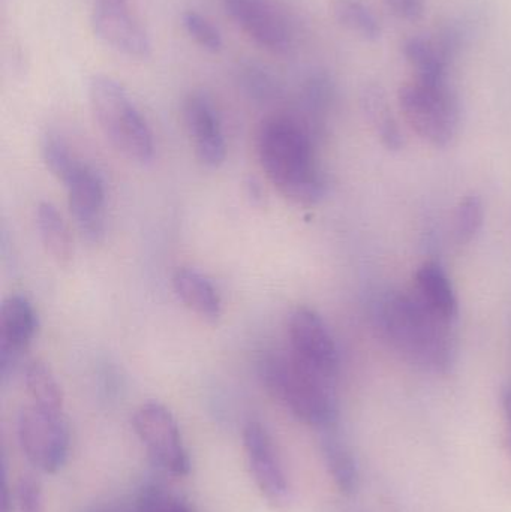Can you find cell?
Masks as SVG:
<instances>
[{"label": "cell", "mask_w": 511, "mask_h": 512, "mask_svg": "<svg viewBox=\"0 0 511 512\" xmlns=\"http://www.w3.org/2000/svg\"><path fill=\"white\" fill-rule=\"evenodd\" d=\"M17 505L20 512H44L41 484L33 477H21L17 484Z\"/></svg>", "instance_id": "obj_29"}, {"label": "cell", "mask_w": 511, "mask_h": 512, "mask_svg": "<svg viewBox=\"0 0 511 512\" xmlns=\"http://www.w3.org/2000/svg\"><path fill=\"white\" fill-rule=\"evenodd\" d=\"M96 38L111 50L129 59L146 60L152 56V41L126 2L96 3L92 12Z\"/></svg>", "instance_id": "obj_11"}, {"label": "cell", "mask_w": 511, "mask_h": 512, "mask_svg": "<svg viewBox=\"0 0 511 512\" xmlns=\"http://www.w3.org/2000/svg\"><path fill=\"white\" fill-rule=\"evenodd\" d=\"M228 17L255 44L273 54H285L293 45V32L284 12L273 0H222Z\"/></svg>", "instance_id": "obj_10"}, {"label": "cell", "mask_w": 511, "mask_h": 512, "mask_svg": "<svg viewBox=\"0 0 511 512\" xmlns=\"http://www.w3.org/2000/svg\"><path fill=\"white\" fill-rule=\"evenodd\" d=\"M183 120L194 143L198 161L207 168H219L227 156L221 117L206 93L194 92L183 102Z\"/></svg>", "instance_id": "obj_13"}, {"label": "cell", "mask_w": 511, "mask_h": 512, "mask_svg": "<svg viewBox=\"0 0 511 512\" xmlns=\"http://www.w3.org/2000/svg\"><path fill=\"white\" fill-rule=\"evenodd\" d=\"M24 385L32 399V405L53 414H63V394L50 367L35 360L23 369Z\"/></svg>", "instance_id": "obj_21"}, {"label": "cell", "mask_w": 511, "mask_h": 512, "mask_svg": "<svg viewBox=\"0 0 511 512\" xmlns=\"http://www.w3.org/2000/svg\"><path fill=\"white\" fill-rule=\"evenodd\" d=\"M135 433L158 468L174 477L191 471V459L173 412L158 402H147L132 418Z\"/></svg>", "instance_id": "obj_6"}, {"label": "cell", "mask_w": 511, "mask_h": 512, "mask_svg": "<svg viewBox=\"0 0 511 512\" xmlns=\"http://www.w3.org/2000/svg\"><path fill=\"white\" fill-rule=\"evenodd\" d=\"M398 101L405 122L426 143L444 147L458 134L461 107L447 81L405 83L399 89Z\"/></svg>", "instance_id": "obj_5"}, {"label": "cell", "mask_w": 511, "mask_h": 512, "mask_svg": "<svg viewBox=\"0 0 511 512\" xmlns=\"http://www.w3.org/2000/svg\"><path fill=\"white\" fill-rule=\"evenodd\" d=\"M260 378L273 399L297 420L320 430L335 427V379L303 366L293 355H270L260 363Z\"/></svg>", "instance_id": "obj_3"}, {"label": "cell", "mask_w": 511, "mask_h": 512, "mask_svg": "<svg viewBox=\"0 0 511 512\" xmlns=\"http://www.w3.org/2000/svg\"><path fill=\"white\" fill-rule=\"evenodd\" d=\"M96 3H119L126 2V0H95Z\"/></svg>", "instance_id": "obj_32"}, {"label": "cell", "mask_w": 511, "mask_h": 512, "mask_svg": "<svg viewBox=\"0 0 511 512\" xmlns=\"http://www.w3.org/2000/svg\"><path fill=\"white\" fill-rule=\"evenodd\" d=\"M312 135L302 120L285 114L264 120L258 131V158L264 173L285 198L297 204H317L326 195V177L315 159Z\"/></svg>", "instance_id": "obj_1"}, {"label": "cell", "mask_w": 511, "mask_h": 512, "mask_svg": "<svg viewBox=\"0 0 511 512\" xmlns=\"http://www.w3.org/2000/svg\"><path fill=\"white\" fill-rule=\"evenodd\" d=\"M333 96H335V89H333L332 80L324 72L309 75L303 83L300 90V104H302L305 119L300 120L308 126L312 134L315 126H318L332 107Z\"/></svg>", "instance_id": "obj_23"}, {"label": "cell", "mask_w": 511, "mask_h": 512, "mask_svg": "<svg viewBox=\"0 0 511 512\" xmlns=\"http://www.w3.org/2000/svg\"><path fill=\"white\" fill-rule=\"evenodd\" d=\"M290 354L303 366L335 379L339 370V354L332 331L315 310L297 307L287 325Z\"/></svg>", "instance_id": "obj_8"}, {"label": "cell", "mask_w": 511, "mask_h": 512, "mask_svg": "<svg viewBox=\"0 0 511 512\" xmlns=\"http://www.w3.org/2000/svg\"><path fill=\"white\" fill-rule=\"evenodd\" d=\"M69 209L81 236L90 243L105 236V188L101 176L83 164L66 183Z\"/></svg>", "instance_id": "obj_14"}, {"label": "cell", "mask_w": 511, "mask_h": 512, "mask_svg": "<svg viewBox=\"0 0 511 512\" xmlns=\"http://www.w3.org/2000/svg\"><path fill=\"white\" fill-rule=\"evenodd\" d=\"M237 81L245 90L246 95L258 102H272L281 96V84L275 75L270 74L264 66L255 62L239 63L237 68Z\"/></svg>", "instance_id": "obj_24"}, {"label": "cell", "mask_w": 511, "mask_h": 512, "mask_svg": "<svg viewBox=\"0 0 511 512\" xmlns=\"http://www.w3.org/2000/svg\"><path fill=\"white\" fill-rule=\"evenodd\" d=\"M93 512H111V511L98 510V511H93Z\"/></svg>", "instance_id": "obj_33"}, {"label": "cell", "mask_w": 511, "mask_h": 512, "mask_svg": "<svg viewBox=\"0 0 511 512\" xmlns=\"http://www.w3.org/2000/svg\"><path fill=\"white\" fill-rule=\"evenodd\" d=\"M453 42L440 36L416 35L408 38L402 47L405 60L414 72V80L425 83H444L447 81Z\"/></svg>", "instance_id": "obj_15"}, {"label": "cell", "mask_w": 511, "mask_h": 512, "mask_svg": "<svg viewBox=\"0 0 511 512\" xmlns=\"http://www.w3.org/2000/svg\"><path fill=\"white\" fill-rule=\"evenodd\" d=\"M414 295L435 316L452 324L458 316V298L452 280L440 262L428 261L416 273Z\"/></svg>", "instance_id": "obj_16"}, {"label": "cell", "mask_w": 511, "mask_h": 512, "mask_svg": "<svg viewBox=\"0 0 511 512\" xmlns=\"http://www.w3.org/2000/svg\"><path fill=\"white\" fill-rule=\"evenodd\" d=\"M503 409L504 415H506L507 424H509L511 436V384L507 385L503 391Z\"/></svg>", "instance_id": "obj_31"}, {"label": "cell", "mask_w": 511, "mask_h": 512, "mask_svg": "<svg viewBox=\"0 0 511 512\" xmlns=\"http://www.w3.org/2000/svg\"><path fill=\"white\" fill-rule=\"evenodd\" d=\"M362 105L387 149L398 150L404 146L401 129L387 104L384 90L377 84H368L362 92Z\"/></svg>", "instance_id": "obj_22"}, {"label": "cell", "mask_w": 511, "mask_h": 512, "mask_svg": "<svg viewBox=\"0 0 511 512\" xmlns=\"http://www.w3.org/2000/svg\"><path fill=\"white\" fill-rule=\"evenodd\" d=\"M87 98L99 129L117 152L140 164L153 158L152 131L119 81L104 74L93 75L87 84Z\"/></svg>", "instance_id": "obj_4"}, {"label": "cell", "mask_w": 511, "mask_h": 512, "mask_svg": "<svg viewBox=\"0 0 511 512\" xmlns=\"http://www.w3.org/2000/svg\"><path fill=\"white\" fill-rule=\"evenodd\" d=\"M173 288L179 300L200 318L216 321L221 316L222 303L218 289L200 271L179 268L173 276Z\"/></svg>", "instance_id": "obj_17"}, {"label": "cell", "mask_w": 511, "mask_h": 512, "mask_svg": "<svg viewBox=\"0 0 511 512\" xmlns=\"http://www.w3.org/2000/svg\"><path fill=\"white\" fill-rule=\"evenodd\" d=\"M38 315L23 295H11L0 309V376L8 381L21 364V357L35 339Z\"/></svg>", "instance_id": "obj_12"}, {"label": "cell", "mask_w": 511, "mask_h": 512, "mask_svg": "<svg viewBox=\"0 0 511 512\" xmlns=\"http://www.w3.org/2000/svg\"><path fill=\"white\" fill-rule=\"evenodd\" d=\"M485 221V206L482 198L468 195L456 207L453 215V237L458 245H467L476 239Z\"/></svg>", "instance_id": "obj_26"}, {"label": "cell", "mask_w": 511, "mask_h": 512, "mask_svg": "<svg viewBox=\"0 0 511 512\" xmlns=\"http://www.w3.org/2000/svg\"><path fill=\"white\" fill-rule=\"evenodd\" d=\"M321 432H323L320 442L321 454L336 489L344 496L356 495L360 477L353 451L336 433L335 427L321 430Z\"/></svg>", "instance_id": "obj_18"}, {"label": "cell", "mask_w": 511, "mask_h": 512, "mask_svg": "<svg viewBox=\"0 0 511 512\" xmlns=\"http://www.w3.org/2000/svg\"><path fill=\"white\" fill-rule=\"evenodd\" d=\"M18 444L38 471L56 474L69 454V427L63 414H53L30 405L17 420Z\"/></svg>", "instance_id": "obj_7"}, {"label": "cell", "mask_w": 511, "mask_h": 512, "mask_svg": "<svg viewBox=\"0 0 511 512\" xmlns=\"http://www.w3.org/2000/svg\"><path fill=\"white\" fill-rule=\"evenodd\" d=\"M134 512H192L188 502L182 498L162 492L147 490L138 498Z\"/></svg>", "instance_id": "obj_28"}, {"label": "cell", "mask_w": 511, "mask_h": 512, "mask_svg": "<svg viewBox=\"0 0 511 512\" xmlns=\"http://www.w3.org/2000/svg\"><path fill=\"white\" fill-rule=\"evenodd\" d=\"M243 448L249 471L263 498L282 510L291 502V489L284 465L272 436L260 423H249L243 430Z\"/></svg>", "instance_id": "obj_9"}, {"label": "cell", "mask_w": 511, "mask_h": 512, "mask_svg": "<svg viewBox=\"0 0 511 512\" xmlns=\"http://www.w3.org/2000/svg\"><path fill=\"white\" fill-rule=\"evenodd\" d=\"M182 26L189 36L209 53H219L222 50L221 32L218 27L197 11H186L182 15Z\"/></svg>", "instance_id": "obj_27"}, {"label": "cell", "mask_w": 511, "mask_h": 512, "mask_svg": "<svg viewBox=\"0 0 511 512\" xmlns=\"http://www.w3.org/2000/svg\"><path fill=\"white\" fill-rule=\"evenodd\" d=\"M41 153L50 173L63 185H66L83 165V162L75 158L68 143L54 132H48L42 138Z\"/></svg>", "instance_id": "obj_25"}, {"label": "cell", "mask_w": 511, "mask_h": 512, "mask_svg": "<svg viewBox=\"0 0 511 512\" xmlns=\"http://www.w3.org/2000/svg\"><path fill=\"white\" fill-rule=\"evenodd\" d=\"M387 9L399 20L417 23L425 15V0H384Z\"/></svg>", "instance_id": "obj_30"}, {"label": "cell", "mask_w": 511, "mask_h": 512, "mask_svg": "<svg viewBox=\"0 0 511 512\" xmlns=\"http://www.w3.org/2000/svg\"><path fill=\"white\" fill-rule=\"evenodd\" d=\"M330 11L339 26L366 42H377L383 26L374 9L363 0H332Z\"/></svg>", "instance_id": "obj_20"}, {"label": "cell", "mask_w": 511, "mask_h": 512, "mask_svg": "<svg viewBox=\"0 0 511 512\" xmlns=\"http://www.w3.org/2000/svg\"><path fill=\"white\" fill-rule=\"evenodd\" d=\"M375 318L381 336L408 363L435 375L455 366L452 324L426 309L416 295H387L378 303Z\"/></svg>", "instance_id": "obj_2"}, {"label": "cell", "mask_w": 511, "mask_h": 512, "mask_svg": "<svg viewBox=\"0 0 511 512\" xmlns=\"http://www.w3.org/2000/svg\"><path fill=\"white\" fill-rule=\"evenodd\" d=\"M36 228H38L39 239L48 254L53 256L59 264H68L74 255L71 233L65 219L53 204L47 201L39 204L36 209Z\"/></svg>", "instance_id": "obj_19"}]
</instances>
